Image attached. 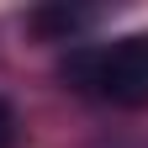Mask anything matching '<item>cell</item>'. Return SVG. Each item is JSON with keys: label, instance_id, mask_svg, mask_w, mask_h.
I'll list each match as a JSON object with an SVG mask.
<instances>
[{"label": "cell", "instance_id": "3", "mask_svg": "<svg viewBox=\"0 0 148 148\" xmlns=\"http://www.w3.org/2000/svg\"><path fill=\"white\" fill-rule=\"evenodd\" d=\"M16 138H21V122H16V106L0 95V148H16Z\"/></svg>", "mask_w": 148, "mask_h": 148}, {"label": "cell", "instance_id": "2", "mask_svg": "<svg viewBox=\"0 0 148 148\" xmlns=\"http://www.w3.org/2000/svg\"><path fill=\"white\" fill-rule=\"evenodd\" d=\"M106 21V5H69V0H58V5H37L27 16V27L37 37H53V42H79L85 32H95Z\"/></svg>", "mask_w": 148, "mask_h": 148}, {"label": "cell", "instance_id": "1", "mask_svg": "<svg viewBox=\"0 0 148 148\" xmlns=\"http://www.w3.org/2000/svg\"><path fill=\"white\" fill-rule=\"evenodd\" d=\"M58 79L90 101L143 111L148 106V32L116 37V42H79L64 53Z\"/></svg>", "mask_w": 148, "mask_h": 148}]
</instances>
